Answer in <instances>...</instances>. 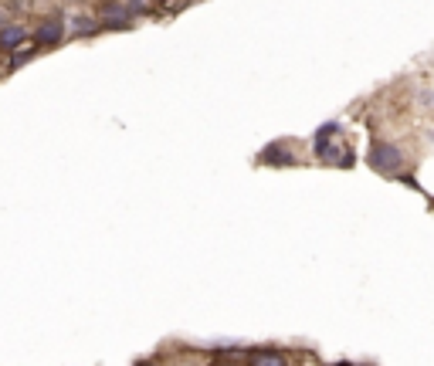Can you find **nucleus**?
I'll return each mask as SVG.
<instances>
[{"label": "nucleus", "instance_id": "obj_11", "mask_svg": "<svg viewBox=\"0 0 434 366\" xmlns=\"http://www.w3.org/2000/svg\"><path fill=\"white\" fill-rule=\"evenodd\" d=\"M153 4H177V0H153Z\"/></svg>", "mask_w": 434, "mask_h": 366}, {"label": "nucleus", "instance_id": "obj_1", "mask_svg": "<svg viewBox=\"0 0 434 366\" xmlns=\"http://www.w3.org/2000/svg\"><path fill=\"white\" fill-rule=\"evenodd\" d=\"M316 156L326 160V163H343V167H350L353 160H350V146L340 143V126L336 122H329L319 129V136H316Z\"/></svg>", "mask_w": 434, "mask_h": 366}, {"label": "nucleus", "instance_id": "obj_9", "mask_svg": "<svg viewBox=\"0 0 434 366\" xmlns=\"http://www.w3.org/2000/svg\"><path fill=\"white\" fill-rule=\"evenodd\" d=\"M34 51H38V48L28 45V41H24V45H17V48H14V61H11V68H21V65H24L28 58H34Z\"/></svg>", "mask_w": 434, "mask_h": 366}, {"label": "nucleus", "instance_id": "obj_6", "mask_svg": "<svg viewBox=\"0 0 434 366\" xmlns=\"http://www.w3.org/2000/svg\"><path fill=\"white\" fill-rule=\"evenodd\" d=\"M28 41V30L17 28V24H7V28H0V48L4 51H14L17 45H24Z\"/></svg>", "mask_w": 434, "mask_h": 366}, {"label": "nucleus", "instance_id": "obj_4", "mask_svg": "<svg viewBox=\"0 0 434 366\" xmlns=\"http://www.w3.org/2000/svg\"><path fill=\"white\" fill-rule=\"evenodd\" d=\"M99 21H102V28H129V21H133V11L126 7V4H106L102 7V14H99Z\"/></svg>", "mask_w": 434, "mask_h": 366}, {"label": "nucleus", "instance_id": "obj_2", "mask_svg": "<svg viewBox=\"0 0 434 366\" xmlns=\"http://www.w3.org/2000/svg\"><path fill=\"white\" fill-rule=\"evenodd\" d=\"M370 167L380 170V173H387V177H394V173H401V167H404V152L397 150L394 143H373Z\"/></svg>", "mask_w": 434, "mask_h": 366}, {"label": "nucleus", "instance_id": "obj_10", "mask_svg": "<svg viewBox=\"0 0 434 366\" xmlns=\"http://www.w3.org/2000/svg\"><path fill=\"white\" fill-rule=\"evenodd\" d=\"M7 24H11V14H7V11L0 7V28H7Z\"/></svg>", "mask_w": 434, "mask_h": 366}, {"label": "nucleus", "instance_id": "obj_3", "mask_svg": "<svg viewBox=\"0 0 434 366\" xmlns=\"http://www.w3.org/2000/svg\"><path fill=\"white\" fill-rule=\"evenodd\" d=\"M65 28H68V21H65L62 14H48L41 24H38V30H34V45L38 48H58L65 38Z\"/></svg>", "mask_w": 434, "mask_h": 366}, {"label": "nucleus", "instance_id": "obj_7", "mask_svg": "<svg viewBox=\"0 0 434 366\" xmlns=\"http://www.w3.org/2000/svg\"><path fill=\"white\" fill-rule=\"evenodd\" d=\"M262 163H295V160H292V152L285 150L282 143H275V146L262 150Z\"/></svg>", "mask_w": 434, "mask_h": 366}, {"label": "nucleus", "instance_id": "obj_8", "mask_svg": "<svg viewBox=\"0 0 434 366\" xmlns=\"http://www.w3.org/2000/svg\"><path fill=\"white\" fill-rule=\"evenodd\" d=\"M248 360L251 363H285V356L275 350H255V353H248Z\"/></svg>", "mask_w": 434, "mask_h": 366}, {"label": "nucleus", "instance_id": "obj_5", "mask_svg": "<svg viewBox=\"0 0 434 366\" xmlns=\"http://www.w3.org/2000/svg\"><path fill=\"white\" fill-rule=\"evenodd\" d=\"M68 28H72V34H78V38H92L95 30H102V21H99V17H89V14H72L68 17Z\"/></svg>", "mask_w": 434, "mask_h": 366}]
</instances>
